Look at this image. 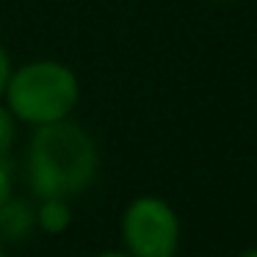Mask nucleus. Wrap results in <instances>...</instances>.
<instances>
[{
    "instance_id": "1",
    "label": "nucleus",
    "mask_w": 257,
    "mask_h": 257,
    "mask_svg": "<svg viewBox=\"0 0 257 257\" xmlns=\"http://www.w3.org/2000/svg\"><path fill=\"white\" fill-rule=\"evenodd\" d=\"M100 172V150L83 124L61 119L34 127L25 150V180L36 199L83 194Z\"/></svg>"
},
{
    "instance_id": "2",
    "label": "nucleus",
    "mask_w": 257,
    "mask_h": 257,
    "mask_svg": "<svg viewBox=\"0 0 257 257\" xmlns=\"http://www.w3.org/2000/svg\"><path fill=\"white\" fill-rule=\"evenodd\" d=\"M3 102L17 124L42 127L61 119H72L80 102V80L72 67L53 58L28 61L9 75Z\"/></svg>"
},
{
    "instance_id": "3",
    "label": "nucleus",
    "mask_w": 257,
    "mask_h": 257,
    "mask_svg": "<svg viewBox=\"0 0 257 257\" xmlns=\"http://www.w3.org/2000/svg\"><path fill=\"white\" fill-rule=\"evenodd\" d=\"M122 246L133 257H177L180 216L163 196H136L119 221Z\"/></svg>"
},
{
    "instance_id": "4",
    "label": "nucleus",
    "mask_w": 257,
    "mask_h": 257,
    "mask_svg": "<svg viewBox=\"0 0 257 257\" xmlns=\"http://www.w3.org/2000/svg\"><path fill=\"white\" fill-rule=\"evenodd\" d=\"M36 229L34 207L23 199H9L0 205V243H17Z\"/></svg>"
},
{
    "instance_id": "5",
    "label": "nucleus",
    "mask_w": 257,
    "mask_h": 257,
    "mask_svg": "<svg viewBox=\"0 0 257 257\" xmlns=\"http://www.w3.org/2000/svg\"><path fill=\"white\" fill-rule=\"evenodd\" d=\"M34 218L36 229H42L45 235H64L75 221V210L64 196H47V199H39V205L34 207Z\"/></svg>"
},
{
    "instance_id": "6",
    "label": "nucleus",
    "mask_w": 257,
    "mask_h": 257,
    "mask_svg": "<svg viewBox=\"0 0 257 257\" xmlns=\"http://www.w3.org/2000/svg\"><path fill=\"white\" fill-rule=\"evenodd\" d=\"M14 139H17V119L12 116L6 102L0 100V158H9Z\"/></svg>"
},
{
    "instance_id": "7",
    "label": "nucleus",
    "mask_w": 257,
    "mask_h": 257,
    "mask_svg": "<svg viewBox=\"0 0 257 257\" xmlns=\"http://www.w3.org/2000/svg\"><path fill=\"white\" fill-rule=\"evenodd\" d=\"M14 196V177H12V166L9 158H0V205L9 202Z\"/></svg>"
},
{
    "instance_id": "8",
    "label": "nucleus",
    "mask_w": 257,
    "mask_h": 257,
    "mask_svg": "<svg viewBox=\"0 0 257 257\" xmlns=\"http://www.w3.org/2000/svg\"><path fill=\"white\" fill-rule=\"evenodd\" d=\"M14 64H12V56L3 45H0V100H3V91H6V83H9V75H12Z\"/></svg>"
},
{
    "instance_id": "9",
    "label": "nucleus",
    "mask_w": 257,
    "mask_h": 257,
    "mask_svg": "<svg viewBox=\"0 0 257 257\" xmlns=\"http://www.w3.org/2000/svg\"><path fill=\"white\" fill-rule=\"evenodd\" d=\"M94 257H133V254H127V251H119V249H108V251H100V254H94Z\"/></svg>"
},
{
    "instance_id": "10",
    "label": "nucleus",
    "mask_w": 257,
    "mask_h": 257,
    "mask_svg": "<svg viewBox=\"0 0 257 257\" xmlns=\"http://www.w3.org/2000/svg\"><path fill=\"white\" fill-rule=\"evenodd\" d=\"M238 257H257V249H246L243 254H238Z\"/></svg>"
},
{
    "instance_id": "11",
    "label": "nucleus",
    "mask_w": 257,
    "mask_h": 257,
    "mask_svg": "<svg viewBox=\"0 0 257 257\" xmlns=\"http://www.w3.org/2000/svg\"><path fill=\"white\" fill-rule=\"evenodd\" d=\"M0 257H9V254H6V249H3V243H0Z\"/></svg>"
},
{
    "instance_id": "12",
    "label": "nucleus",
    "mask_w": 257,
    "mask_h": 257,
    "mask_svg": "<svg viewBox=\"0 0 257 257\" xmlns=\"http://www.w3.org/2000/svg\"><path fill=\"white\" fill-rule=\"evenodd\" d=\"M216 3H227V0H216Z\"/></svg>"
}]
</instances>
